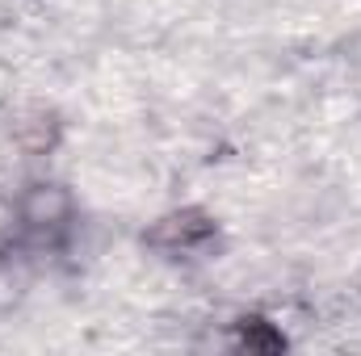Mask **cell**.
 <instances>
[{"label":"cell","instance_id":"obj_1","mask_svg":"<svg viewBox=\"0 0 361 356\" xmlns=\"http://www.w3.org/2000/svg\"><path fill=\"white\" fill-rule=\"evenodd\" d=\"M206 235H210V222H202V218H193V214L169 218V222L156 231V239H160V243L169 239V248H193V243H202Z\"/></svg>","mask_w":361,"mask_h":356}]
</instances>
